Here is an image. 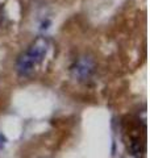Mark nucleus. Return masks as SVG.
<instances>
[{
	"mask_svg": "<svg viewBox=\"0 0 150 158\" xmlns=\"http://www.w3.org/2000/svg\"><path fill=\"white\" fill-rule=\"evenodd\" d=\"M48 48H49V42L45 37H38L32 42V45L29 46V49L25 52V56H27L34 65H38L44 61L45 56L48 53Z\"/></svg>",
	"mask_w": 150,
	"mask_h": 158,
	"instance_id": "f03ea898",
	"label": "nucleus"
},
{
	"mask_svg": "<svg viewBox=\"0 0 150 158\" xmlns=\"http://www.w3.org/2000/svg\"><path fill=\"white\" fill-rule=\"evenodd\" d=\"M96 70V65H95L94 58L88 56H81L74 61V63L70 67V73L71 77L78 82H87L92 78Z\"/></svg>",
	"mask_w": 150,
	"mask_h": 158,
	"instance_id": "f257e3e1",
	"label": "nucleus"
},
{
	"mask_svg": "<svg viewBox=\"0 0 150 158\" xmlns=\"http://www.w3.org/2000/svg\"><path fill=\"white\" fill-rule=\"evenodd\" d=\"M34 69H36V65L29 59L27 56H25V53H23L21 56L19 57L17 62H16V70H17V74L20 77H29L32 75V73L34 71Z\"/></svg>",
	"mask_w": 150,
	"mask_h": 158,
	"instance_id": "7ed1b4c3",
	"label": "nucleus"
}]
</instances>
